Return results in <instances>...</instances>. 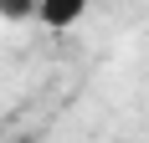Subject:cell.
Wrapping results in <instances>:
<instances>
[{"instance_id": "1", "label": "cell", "mask_w": 149, "mask_h": 143, "mask_svg": "<svg viewBox=\"0 0 149 143\" xmlns=\"http://www.w3.org/2000/svg\"><path fill=\"white\" fill-rule=\"evenodd\" d=\"M93 0H36V21L46 31H72L82 15H88Z\"/></svg>"}, {"instance_id": "2", "label": "cell", "mask_w": 149, "mask_h": 143, "mask_svg": "<svg viewBox=\"0 0 149 143\" xmlns=\"http://www.w3.org/2000/svg\"><path fill=\"white\" fill-rule=\"evenodd\" d=\"M0 15L5 21H26V15H36V0H0Z\"/></svg>"}]
</instances>
